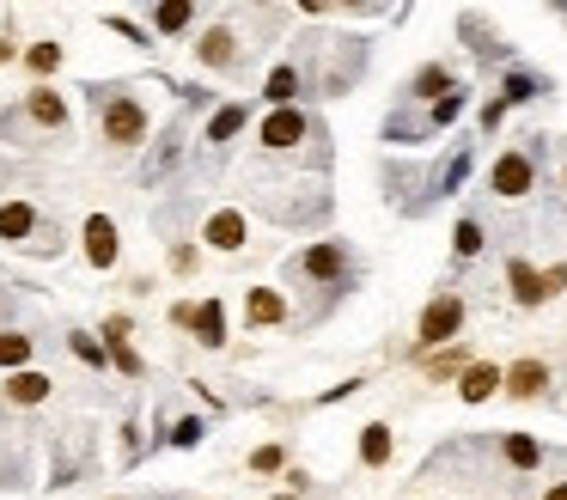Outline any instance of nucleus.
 Instances as JSON below:
<instances>
[{
    "label": "nucleus",
    "mask_w": 567,
    "mask_h": 500,
    "mask_svg": "<svg viewBox=\"0 0 567 500\" xmlns=\"http://www.w3.org/2000/svg\"><path fill=\"white\" fill-rule=\"evenodd\" d=\"M489 189L501 196V202H525L537 189V153H525V147H513V153L494 159V172H489Z\"/></svg>",
    "instance_id": "f257e3e1"
},
{
    "label": "nucleus",
    "mask_w": 567,
    "mask_h": 500,
    "mask_svg": "<svg viewBox=\"0 0 567 500\" xmlns=\"http://www.w3.org/2000/svg\"><path fill=\"white\" fill-rule=\"evenodd\" d=\"M464 329V299L458 293H433L428 312H421V329H415V342L421 348H445L452 336Z\"/></svg>",
    "instance_id": "f03ea898"
},
{
    "label": "nucleus",
    "mask_w": 567,
    "mask_h": 500,
    "mask_svg": "<svg viewBox=\"0 0 567 500\" xmlns=\"http://www.w3.org/2000/svg\"><path fill=\"white\" fill-rule=\"evenodd\" d=\"M140 135H147V110H140L135 98H110L104 104V141L110 147H135Z\"/></svg>",
    "instance_id": "7ed1b4c3"
},
{
    "label": "nucleus",
    "mask_w": 567,
    "mask_h": 500,
    "mask_svg": "<svg viewBox=\"0 0 567 500\" xmlns=\"http://www.w3.org/2000/svg\"><path fill=\"white\" fill-rule=\"evenodd\" d=\"M293 268H299V275H311V282H336V287H342V275H348V250L330 238V245H311Z\"/></svg>",
    "instance_id": "20e7f679"
},
{
    "label": "nucleus",
    "mask_w": 567,
    "mask_h": 500,
    "mask_svg": "<svg viewBox=\"0 0 567 500\" xmlns=\"http://www.w3.org/2000/svg\"><path fill=\"white\" fill-rule=\"evenodd\" d=\"M306 135H311V123L299 110H275V116L262 123V147H269V153H287V147H299Z\"/></svg>",
    "instance_id": "39448f33"
},
{
    "label": "nucleus",
    "mask_w": 567,
    "mask_h": 500,
    "mask_svg": "<svg viewBox=\"0 0 567 500\" xmlns=\"http://www.w3.org/2000/svg\"><path fill=\"white\" fill-rule=\"evenodd\" d=\"M494 391H506V373H501V366H489V360L464 366V378H458V397H464V403H489Z\"/></svg>",
    "instance_id": "423d86ee"
},
{
    "label": "nucleus",
    "mask_w": 567,
    "mask_h": 500,
    "mask_svg": "<svg viewBox=\"0 0 567 500\" xmlns=\"http://www.w3.org/2000/svg\"><path fill=\"white\" fill-rule=\"evenodd\" d=\"M543 385H550V366H543V360H519V366H506V397L531 403V397H543Z\"/></svg>",
    "instance_id": "0eeeda50"
},
{
    "label": "nucleus",
    "mask_w": 567,
    "mask_h": 500,
    "mask_svg": "<svg viewBox=\"0 0 567 500\" xmlns=\"http://www.w3.org/2000/svg\"><path fill=\"white\" fill-rule=\"evenodd\" d=\"M506 282H513V299H519L525 312H531V305H543V299H550V287H543V275H537L531 263H519V257H513V263H506Z\"/></svg>",
    "instance_id": "6e6552de"
},
{
    "label": "nucleus",
    "mask_w": 567,
    "mask_h": 500,
    "mask_svg": "<svg viewBox=\"0 0 567 500\" xmlns=\"http://www.w3.org/2000/svg\"><path fill=\"white\" fill-rule=\"evenodd\" d=\"M86 257H93V268H110V263H116V226H110L104 214L86 220Z\"/></svg>",
    "instance_id": "1a4fd4ad"
},
{
    "label": "nucleus",
    "mask_w": 567,
    "mask_h": 500,
    "mask_svg": "<svg viewBox=\"0 0 567 500\" xmlns=\"http://www.w3.org/2000/svg\"><path fill=\"white\" fill-rule=\"evenodd\" d=\"M208 245H214V250H238V245H245V214H238V208H220V214L208 220Z\"/></svg>",
    "instance_id": "9d476101"
},
{
    "label": "nucleus",
    "mask_w": 567,
    "mask_h": 500,
    "mask_svg": "<svg viewBox=\"0 0 567 500\" xmlns=\"http://www.w3.org/2000/svg\"><path fill=\"white\" fill-rule=\"evenodd\" d=\"M501 458L513 470H537V464H543V446H537L531 434H501Z\"/></svg>",
    "instance_id": "9b49d317"
},
{
    "label": "nucleus",
    "mask_w": 567,
    "mask_h": 500,
    "mask_svg": "<svg viewBox=\"0 0 567 500\" xmlns=\"http://www.w3.org/2000/svg\"><path fill=\"white\" fill-rule=\"evenodd\" d=\"M32 226H37V214L25 202H7L0 208V238H13V245H32Z\"/></svg>",
    "instance_id": "f8f14e48"
},
{
    "label": "nucleus",
    "mask_w": 567,
    "mask_h": 500,
    "mask_svg": "<svg viewBox=\"0 0 567 500\" xmlns=\"http://www.w3.org/2000/svg\"><path fill=\"white\" fill-rule=\"evenodd\" d=\"M445 92H458V86H452V74H445L440 62H433V67H421V74L409 79V98H433V104H440Z\"/></svg>",
    "instance_id": "ddd939ff"
},
{
    "label": "nucleus",
    "mask_w": 567,
    "mask_h": 500,
    "mask_svg": "<svg viewBox=\"0 0 567 500\" xmlns=\"http://www.w3.org/2000/svg\"><path fill=\"white\" fill-rule=\"evenodd\" d=\"M360 464H391V427L384 422H372V427H360Z\"/></svg>",
    "instance_id": "4468645a"
},
{
    "label": "nucleus",
    "mask_w": 567,
    "mask_h": 500,
    "mask_svg": "<svg viewBox=\"0 0 567 500\" xmlns=\"http://www.w3.org/2000/svg\"><path fill=\"white\" fill-rule=\"evenodd\" d=\"M189 324L201 329V342H208V348H220V342H226V312H220L214 299H208L201 312H189Z\"/></svg>",
    "instance_id": "2eb2a0df"
},
{
    "label": "nucleus",
    "mask_w": 567,
    "mask_h": 500,
    "mask_svg": "<svg viewBox=\"0 0 567 500\" xmlns=\"http://www.w3.org/2000/svg\"><path fill=\"white\" fill-rule=\"evenodd\" d=\"M281 317H287V299L257 287V293H250V324H281Z\"/></svg>",
    "instance_id": "dca6fc26"
},
{
    "label": "nucleus",
    "mask_w": 567,
    "mask_h": 500,
    "mask_svg": "<svg viewBox=\"0 0 567 500\" xmlns=\"http://www.w3.org/2000/svg\"><path fill=\"white\" fill-rule=\"evenodd\" d=\"M7 397H13V403H44V397H49V378L44 373H19L13 385H7Z\"/></svg>",
    "instance_id": "f3484780"
},
{
    "label": "nucleus",
    "mask_w": 567,
    "mask_h": 500,
    "mask_svg": "<svg viewBox=\"0 0 567 500\" xmlns=\"http://www.w3.org/2000/svg\"><path fill=\"white\" fill-rule=\"evenodd\" d=\"M293 92H299V74H293V67H275V74H269V104L293 110Z\"/></svg>",
    "instance_id": "a211bd4d"
},
{
    "label": "nucleus",
    "mask_w": 567,
    "mask_h": 500,
    "mask_svg": "<svg viewBox=\"0 0 567 500\" xmlns=\"http://www.w3.org/2000/svg\"><path fill=\"white\" fill-rule=\"evenodd\" d=\"M452 250H458L464 263H470L476 250H482V220H458V233H452Z\"/></svg>",
    "instance_id": "6ab92c4d"
},
{
    "label": "nucleus",
    "mask_w": 567,
    "mask_h": 500,
    "mask_svg": "<svg viewBox=\"0 0 567 500\" xmlns=\"http://www.w3.org/2000/svg\"><path fill=\"white\" fill-rule=\"evenodd\" d=\"M201 62H208V67H226L232 62V32H208V37H201Z\"/></svg>",
    "instance_id": "aec40b11"
},
{
    "label": "nucleus",
    "mask_w": 567,
    "mask_h": 500,
    "mask_svg": "<svg viewBox=\"0 0 567 500\" xmlns=\"http://www.w3.org/2000/svg\"><path fill=\"white\" fill-rule=\"evenodd\" d=\"M238 128H245V104H226V110L214 116V128H208V141H232Z\"/></svg>",
    "instance_id": "412c9836"
},
{
    "label": "nucleus",
    "mask_w": 567,
    "mask_h": 500,
    "mask_svg": "<svg viewBox=\"0 0 567 500\" xmlns=\"http://www.w3.org/2000/svg\"><path fill=\"white\" fill-rule=\"evenodd\" d=\"M189 13H196V7H189V0H165V7H159V32H184L189 25Z\"/></svg>",
    "instance_id": "4be33fe9"
},
{
    "label": "nucleus",
    "mask_w": 567,
    "mask_h": 500,
    "mask_svg": "<svg viewBox=\"0 0 567 500\" xmlns=\"http://www.w3.org/2000/svg\"><path fill=\"white\" fill-rule=\"evenodd\" d=\"M543 92V79L537 74H506V104H525V98Z\"/></svg>",
    "instance_id": "5701e85b"
},
{
    "label": "nucleus",
    "mask_w": 567,
    "mask_h": 500,
    "mask_svg": "<svg viewBox=\"0 0 567 500\" xmlns=\"http://www.w3.org/2000/svg\"><path fill=\"white\" fill-rule=\"evenodd\" d=\"M32 116H37V123H49V128H56V123L67 116V110H62V98H56V92H32Z\"/></svg>",
    "instance_id": "b1692460"
},
{
    "label": "nucleus",
    "mask_w": 567,
    "mask_h": 500,
    "mask_svg": "<svg viewBox=\"0 0 567 500\" xmlns=\"http://www.w3.org/2000/svg\"><path fill=\"white\" fill-rule=\"evenodd\" d=\"M32 360V342L25 336H0V366H25Z\"/></svg>",
    "instance_id": "393cba45"
},
{
    "label": "nucleus",
    "mask_w": 567,
    "mask_h": 500,
    "mask_svg": "<svg viewBox=\"0 0 567 500\" xmlns=\"http://www.w3.org/2000/svg\"><path fill=\"white\" fill-rule=\"evenodd\" d=\"M428 373H433V378H452V373H458V378H464V348H452V354H440V360H428Z\"/></svg>",
    "instance_id": "a878e982"
},
{
    "label": "nucleus",
    "mask_w": 567,
    "mask_h": 500,
    "mask_svg": "<svg viewBox=\"0 0 567 500\" xmlns=\"http://www.w3.org/2000/svg\"><path fill=\"white\" fill-rule=\"evenodd\" d=\"M56 62H62V49H56V43L32 49V67H44V74H49V67H56Z\"/></svg>",
    "instance_id": "bb28decb"
},
{
    "label": "nucleus",
    "mask_w": 567,
    "mask_h": 500,
    "mask_svg": "<svg viewBox=\"0 0 567 500\" xmlns=\"http://www.w3.org/2000/svg\"><path fill=\"white\" fill-rule=\"evenodd\" d=\"M250 464H257V470H281V446H262V452L250 458Z\"/></svg>",
    "instance_id": "cd10ccee"
},
{
    "label": "nucleus",
    "mask_w": 567,
    "mask_h": 500,
    "mask_svg": "<svg viewBox=\"0 0 567 500\" xmlns=\"http://www.w3.org/2000/svg\"><path fill=\"white\" fill-rule=\"evenodd\" d=\"M171 439H177V446H196V439H201V422H177V434H171Z\"/></svg>",
    "instance_id": "c85d7f7f"
},
{
    "label": "nucleus",
    "mask_w": 567,
    "mask_h": 500,
    "mask_svg": "<svg viewBox=\"0 0 567 500\" xmlns=\"http://www.w3.org/2000/svg\"><path fill=\"white\" fill-rule=\"evenodd\" d=\"M116 366H123V373H128V378H135V373H140V360H135V348H128V342H123V348H116Z\"/></svg>",
    "instance_id": "c756f323"
},
{
    "label": "nucleus",
    "mask_w": 567,
    "mask_h": 500,
    "mask_svg": "<svg viewBox=\"0 0 567 500\" xmlns=\"http://www.w3.org/2000/svg\"><path fill=\"white\" fill-rule=\"evenodd\" d=\"M543 500H567V483H555V488H550V495H543Z\"/></svg>",
    "instance_id": "7c9ffc66"
}]
</instances>
